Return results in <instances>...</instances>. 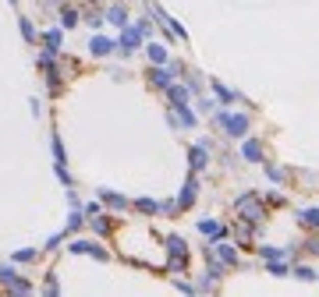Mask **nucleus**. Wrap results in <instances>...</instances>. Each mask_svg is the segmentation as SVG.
Wrapping results in <instances>:
<instances>
[{"label":"nucleus","mask_w":319,"mask_h":297,"mask_svg":"<svg viewBox=\"0 0 319 297\" xmlns=\"http://www.w3.org/2000/svg\"><path fill=\"white\" fill-rule=\"evenodd\" d=\"M217 124H220L231 138H245V135H248V128H252L248 113H227V110H220V113H217Z\"/></svg>","instance_id":"nucleus-1"},{"label":"nucleus","mask_w":319,"mask_h":297,"mask_svg":"<svg viewBox=\"0 0 319 297\" xmlns=\"http://www.w3.org/2000/svg\"><path fill=\"white\" fill-rule=\"evenodd\" d=\"M234 209L241 213V220L245 223H259L262 216H266V205H262L255 195H241L238 202H234Z\"/></svg>","instance_id":"nucleus-2"},{"label":"nucleus","mask_w":319,"mask_h":297,"mask_svg":"<svg viewBox=\"0 0 319 297\" xmlns=\"http://www.w3.org/2000/svg\"><path fill=\"white\" fill-rule=\"evenodd\" d=\"M142 36H146V28H142V25H128V28H121V39H117V46H121L124 53H131V50H139Z\"/></svg>","instance_id":"nucleus-3"},{"label":"nucleus","mask_w":319,"mask_h":297,"mask_svg":"<svg viewBox=\"0 0 319 297\" xmlns=\"http://www.w3.org/2000/svg\"><path fill=\"white\" fill-rule=\"evenodd\" d=\"M181 71V64H167V68H153L149 71V81L156 85V88H170L174 85V74Z\"/></svg>","instance_id":"nucleus-4"},{"label":"nucleus","mask_w":319,"mask_h":297,"mask_svg":"<svg viewBox=\"0 0 319 297\" xmlns=\"http://www.w3.org/2000/svg\"><path fill=\"white\" fill-rule=\"evenodd\" d=\"M199 233L209 237V241H224V237H227V226L217 223V220H199Z\"/></svg>","instance_id":"nucleus-5"},{"label":"nucleus","mask_w":319,"mask_h":297,"mask_svg":"<svg viewBox=\"0 0 319 297\" xmlns=\"http://www.w3.org/2000/svg\"><path fill=\"white\" fill-rule=\"evenodd\" d=\"M68 248H71L75 255H96V258H107V251H103L99 244H92V241H71Z\"/></svg>","instance_id":"nucleus-6"},{"label":"nucleus","mask_w":319,"mask_h":297,"mask_svg":"<svg viewBox=\"0 0 319 297\" xmlns=\"http://www.w3.org/2000/svg\"><path fill=\"white\" fill-rule=\"evenodd\" d=\"M195 195H199V181H195V173H192L188 184H184V191H181V198H177V209H188V205L195 202Z\"/></svg>","instance_id":"nucleus-7"},{"label":"nucleus","mask_w":319,"mask_h":297,"mask_svg":"<svg viewBox=\"0 0 319 297\" xmlns=\"http://www.w3.org/2000/svg\"><path fill=\"white\" fill-rule=\"evenodd\" d=\"M217 258L224 262V265H238V248H231V244H224V241H217Z\"/></svg>","instance_id":"nucleus-8"},{"label":"nucleus","mask_w":319,"mask_h":297,"mask_svg":"<svg viewBox=\"0 0 319 297\" xmlns=\"http://www.w3.org/2000/svg\"><path fill=\"white\" fill-rule=\"evenodd\" d=\"M241 156H245L248 163H262V142H255V138H248V142L241 145Z\"/></svg>","instance_id":"nucleus-9"},{"label":"nucleus","mask_w":319,"mask_h":297,"mask_svg":"<svg viewBox=\"0 0 319 297\" xmlns=\"http://www.w3.org/2000/svg\"><path fill=\"white\" fill-rule=\"evenodd\" d=\"M117 43H110L107 36H92V43H89V50H92V57H107L110 50H114Z\"/></svg>","instance_id":"nucleus-10"},{"label":"nucleus","mask_w":319,"mask_h":297,"mask_svg":"<svg viewBox=\"0 0 319 297\" xmlns=\"http://www.w3.org/2000/svg\"><path fill=\"white\" fill-rule=\"evenodd\" d=\"M177 128H195V113L188 106H174V117H170Z\"/></svg>","instance_id":"nucleus-11"},{"label":"nucleus","mask_w":319,"mask_h":297,"mask_svg":"<svg viewBox=\"0 0 319 297\" xmlns=\"http://www.w3.org/2000/svg\"><path fill=\"white\" fill-rule=\"evenodd\" d=\"M206 156H209V145H192V148H188L192 170H202V166H206Z\"/></svg>","instance_id":"nucleus-12"},{"label":"nucleus","mask_w":319,"mask_h":297,"mask_svg":"<svg viewBox=\"0 0 319 297\" xmlns=\"http://www.w3.org/2000/svg\"><path fill=\"white\" fill-rule=\"evenodd\" d=\"M287 255H291L287 248H262L259 244V258H266V262H284Z\"/></svg>","instance_id":"nucleus-13"},{"label":"nucleus","mask_w":319,"mask_h":297,"mask_svg":"<svg viewBox=\"0 0 319 297\" xmlns=\"http://www.w3.org/2000/svg\"><path fill=\"white\" fill-rule=\"evenodd\" d=\"M43 43H46V53H50V57L61 53V28H50V32L43 36Z\"/></svg>","instance_id":"nucleus-14"},{"label":"nucleus","mask_w":319,"mask_h":297,"mask_svg":"<svg viewBox=\"0 0 319 297\" xmlns=\"http://www.w3.org/2000/svg\"><path fill=\"white\" fill-rule=\"evenodd\" d=\"M167 92H170V103L174 106H188V85H170Z\"/></svg>","instance_id":"nucleus-15"},{"label":"nucleus","mask_w":319,"mask_h":297,"mask_svg":"<svg viewBox=\"0 0 319 297\" xmlns=\"http://www.w3.org/2000/svg\"><path fill=\"white\" fill-rule=\"evenodd\" d=\"M167 251H170L174 258H184V255H188V244H184V237H167Z\"/></svg>","instance_id":"nucleus-16"},{"label":"nucleus","mask_w":319,"mask_h":297,"mask_svg":"<svg viewBox=\"0 0 319 297\" xmlns=\"http://www.w3.org/2000/svg\"><path fill=\"white\" fill-rule=\"evenodd\" d=\"M32 294V283L29 280H14L11 287H7V297H29Z\"/></svg>","instance_id":"nucleus-17"},{"label":"nucleus","mask_w":319,"mask_h":297,"mask_svg":"<svg viewBox=\"0 0 319 297\" xmlns=\"http://www.w3.org/2000/svg\"><path fill=\"white\" fill-rule=\"evenodd\" d=\"M107 18H110V25L128 28V11H124V7H110V11H107Z\"/></svg>","instance_id":"nucleus-18"},{"label":"nucleus","mask_w":319,"mask_h":297,"mask_svg":"<svg viewBox=\"0 0 319 297\" xmlns=\"http://www.w3.org/2000/svg\"><path fill=\"white\" fill-rule=\"evenodd\" d=\"M213 92H217V99H220V103H234V99H238V92H231L224 81H213Z\"/></svg>","instance_id":"nucleus-19"},{"label":"nucleus","mask_w":319,"mask_h":297,"mask_svg":"<svg viewBox=\"0 0 319 297\" xmlns=\"http://www.w3.org/2000/svg\"><path fill=\"white\" fill-rule=\"evenodd\" d=\"M149 61H153L156 68H167V50H163L160 43H149Z\"/></svg>","instance_id":"nucleus-20"},{"label":"nucleus","mask_w":319,"mask_h":297,"mask_svg":"<svg viewBox=\"0 0 319 297\" xmlns=\"http://www.w3.org/2000/svg\"><path fill=\"white\" fill-rule=\"evenodd\" d=\"M135 209H139V213H149V216H153V213H163V205H160V202H153V198H139V202H135Z\"/></svg>","instance_id":"nucleus-21"},{"label":"nucleus","mask_w":319,"mask_h":297,"mask_svg":"<svg viewBox=\"0 0 319 297\" xmlns=\"http://www.w3.org/2000/svg\"><path fill=\"white\" fill-rule=\"evenodd\" d=\"M302 223L309 230H319V209H302Z\"/></svg>","instance_id":"nucleus-22"},{"label":"nucleus","mask_w":319,"mask_h":297,"mask_svg":"<svg viewBox=\"0 0 319 297\" xmlns=\"http://www.w3.org/2000/svg\"><path fill=\"white\" fill-rule=\"evenodd\" d=\"M291 273H295L298 280H319V273H316V269H312V265H295Z\"/></svg>","instance_id":"nucleus-23"},{"label":"nucleus","mask_w":319,"mask_h":297,"mask_svg":"<svg viewBox=\"0 0 319 297\" xmlns=\"http://www.w3.org/2000/svg\"><path fill=\"white\" fill-rule=\"evenodd\" d=\"M103 202H107L110 209H124V205H128V202H124L121 195H110V191H103Z\"/></svg>","instance_id":"nucleus-24"},{"label":"nucleus","mask_w":319,"mask_h":297,"mask_svg":"<svg viewBox=\"0 0 319 297\" xmlns=\"http://www.w3.org/2000/svg\"><path fill=\"white\" fill-rule=\"evenodd\" d=\"M61 25H64V28H75V25H78V14H75V11H61Z\"/></svg>","instance_id":"nucleus-25"},{"label":"nucleus","mask_w":319,"mask_h":297,"mask_svg":"<svg viewBox=\"0 0 319 297\" xmlns=\"http://www.w3.org/2000/svg\"><path fill=\"white\" fill-rule=\"evenodd\" d=\"M11 258H14V262H32V258H36V248H25V251H14Z\"/></svg>","instance_id":"nucleus-26"},{"label":"nucleus","mask_w":319,"mask_h":297,"mask_svg":"<svg viewBox=\"0 0 319 297\" xmlns=\"http://www.w3.org/2000/svg\"><path fill=\"white\" fill-rule=\"evenodd\" d=\"M14 280H18V273H14L11 265H4V269H0V283H7V287H11Z\"/></svg>","instance_id":"nucleus-27"},{"label":"nucleus","mask_w":319,"mask_h":297,"mask_svg":"<svg viewBox=\"0 0 319 297\" xmlns=\"http://www.w3.org/2000/svg\"><path fill=\"white\" fill-rule=\"evenodd\" d=\"M92 226H96V230H99V233H110V220H103V216H92Z\"/></svg>","instance_id":"nucleus-28"},{"label":"nucleus","mask_w":319,"mask_h":297,"mask_svg":"<svg viewBox=\"0 0 319 297\" xmlns=\"http://www.w3.org/2000/svg\"><path fill=\"white\" fill-rule=\"evenodd\" d=\"M82 220H85L82 213H71V220H68V230H64V233H75V230L82 226Z\"/></svg>","instance_id":"nucleus-29"},{"label":"nucleus","mask_w":319,"mask_h":297,"mask_svg":"<svg viewBox=\"0 0 319 297\" xmlns=\"http://www.w3.org/2000/svg\"><path fill=\"white\" fill-rule=\"evenodd\" d=\"M21 36H25V39H29V43H32V39H36V32H32V21H29V18H21Z\"/></svg>","instance_id":"nucleus-30"},{"label":"nucleus","mask_w":319,"mask_h":297,"mask_svg":"<svg viewBox=\"0 0 319 297\" xmlns=\"http://www.w3.org/2000/svg\"><path fill=\"white\" fill-rule=\"evenodd\" d=\"M270 273H273V276H287V273H291V269H287V265H284V262H270Z\"/></svg>","instance_id":"nucleus-31"},{"label":"nucleus","mask_w":319,"mask_h":297,"mask_svg":"<svg viewBox=\"0 0 319 297\" xmlns=\"http://www.w3.org/2000/svg\"><path fill=\"white\" fill-rule=\"evenodd\" d=\"M305 251H309V255H319V233H316V237H309V241H305Z\"/></svg>","instance_id":"nucleus-32"},{"label":"nucleus","mask_w":319,"mask_h":297,"mask_svg":"<svg viewBox=\"0 0 319 297\" xmlns=\"http://www.w3.org/2000/svg\"><path fill=\"white\" fill-rule=\"evenodd\" d=\"M266 173H270V181H277V184H280V181H284V170H280V166H270V170H266Z\"/></svg>","instance_id":"nucleus-33"}]
</instances>
